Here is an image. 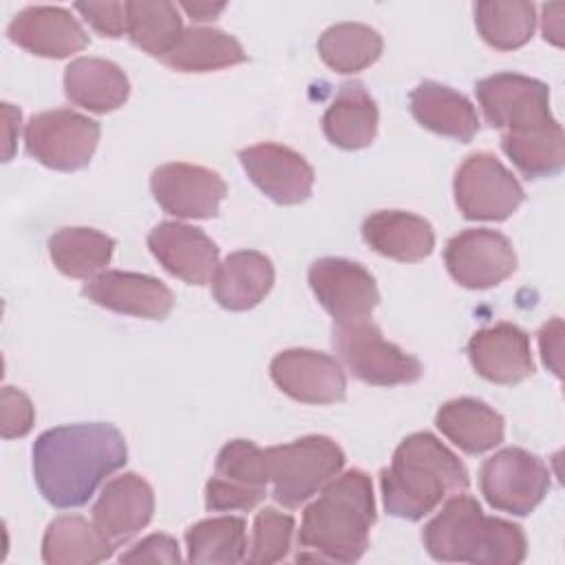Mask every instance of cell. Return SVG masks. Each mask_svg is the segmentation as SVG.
Wrapping results in <instances>:
<instances>
[{
  "instance_id": "1",
  "label": "cell",
  "mask_w": 565,
  "mask_h": 565,
  "mask_svg": "<svg viewBox=\"0 0 565 565\" xmlns=\"http://www.w3.org/2000/svg\"><path fill=\"white\" fill-rule=\"evenodd\" d=\"M33 481L60 510L86 505L97 488L126 466L124 435L106 422L66 424L44 430L31 448Z\"/></svg>"
},
{
  "instance_id": "2",
  "label": "cell",
  "mask_w": 565,
  "mask_h": 565,
  "mask_svg": "<svg viewBox=\"0 0 565 565\" xmlns=\"http://www.w3.org/2000/svg\"><path fill=\"white\" fill-rule=\"evenodd\" d=\"M470 475L461 459L433 433H413L399 441L391 466L380 472L384 510L404 521L430 514L450 492H463Z\"/></svg>"
},
{
  "instance_id": "3",
  "label": "cell",
  "mask_w": 565,
  "mask_h": 565,
  "mask_svg": "<svg viewBox=\"0 0 565 565\" xmlns=\"http://www.w3.org/2000/svg\"><path fill=\"white\" fill-rule=\"evenodd\" d=\"M375 523L371 477L358 468L333 477L302 512L298 545L311 550L313 561L355 563L369 547Z\"/></svg>"
},
{
  "instance_id": "4",
  "label": "cell",
  "mask_w": 565,
  "mask_h": 565,
  "mask_svg": "<svg viewBox=\"0 0 565 565\" xmlns=\"http://www.w3.org/2000/svg\"><path fill=\"white\" fill-rule=\"evenodd\" d=\"M422 543L441 563L519 565L527 554L521 525L486 516L475 497L459 492L424 525Z\"/></svg>"
},
{
  "instance_id": "5",
  "label": "cell",
  "mask_w": 565,
  "mask_h": 565,
  "mask_svg": "<svg viewBox=\"0 0 565 565\" xmlns=\"http://www.w3.org/2000/svg\"><path fill=\"white\" fill-rule=\"evenodd\" d=\"M271 497L282 508H300L344 468V450L324 435H307L265 448Z\"/></svg>"
},
{
  "instance_id": "6",
  "label": "cell",
  "mask_w": 565,
  "mask_h": 565,
  "mask_svg": "<svg viewBox=\"0 0 565 565\" xmlns=\"http://www.w3.org/2000/svg\"><path fill=\"white\" fill-rule=\"evenodd\" d=\"M331 344L353 377L373 386L413 384L424 369L417 358L388 342L373 320L333 324Z\"/></svg>"
},
{
  "instance_id": "7",
  "label": "cell",
  "mask_w": 565,
  "mask_h": 565,
  "mask_svg": "<svg viewBox=\"0 0 565 565\" xmlns=\"http://www.w3.org/2000/svg\"><path fill=\"white\" fill-rule=\"evenodd\" d=\"M99 135L102 128L95 119L71 108H53L29 119L24 148L29 157L51 170L75 172L90 163Z\"/></svg>"
},
{
  "instance_id": "8",
  "label": "cell",
  "mask_w": 565,
  "mask_h": 565,
  "mask_svg": "<svg viewBox=\"0 0 565 565\" xmlns=\"http://www.w3.org/2000/svg\"><path fill=\"white\" fill-rule=\"evenodd\" d=\"M550 470L532 452L508 446L488 457L479 470V490L490 508L527 516L550 490Z\"/></svg>"
},
{
  "instance_id": "9",
  "label": "cell",
  "mask_w": 565,
  "mask_h": 565,
  "mask_svg": "<svg viewBox=\"0 0 565 565\" xmlns=\"http://www.w3.org/2000/svg\"><path fill=\"white\" fill-rule=\"evenodd\" d=\"M452 192L468 221H505L525 199L519 179L492 152L468 154L455 172Z\"/></svg>"
},
{
  "instance_id": "10",
  "label": "cell",
  "mask_w": 565,
  "mask_h": 565,
  "mask_svg": "<svg viewBox=\"0 0 565 565\" xmlns=\"http://www.w3.org/2000/svg\"><path fill=\"white\" fill-rule=\"evenodd\" d=\"M267 486L265 448L249 439H232L216 455L214 475L205 483V508L207 512L254 510L267 497Z\"/></svg>"
},
{
  "instance_id": "11",
  "label": "cell",
  "mask_w": 565,
  "mask_h": 565,
  "mask_svg": "<svg viewBox=\"0 0 565 565\" xmlns=\"http://www.w3.org/2000/svg\"><path fill=\"white\" fill-rule=\"evenodd\" d=\"M309 287L320 307L333 318V324H353L371 320L380 291L371 271L349 258L324 256L309 265Z\"/></svg>"
},
{
  "instance_id": "12",
  "label": "cell",
  "mask_w": 565,
  "mask_h": 565,
  "mask_svg": "<svg viewBox=\"0 0 565 565\" xmlns=\"http://www.w3.org/2000/svg\"><path fill=\"white\" fill-rule=\"evenodd\" d=\"M486 121L501 132H523L554 119L545 82L521 73H494L475 86Z\"/></svg>"
},
{
  "instance_id": "13",
  "label": "cell",
  "mask_w": 565,
  "mask_h": 565,
  "mask_svg": "<svg viewBox=\"0 0 565 565\" xmlns=\"http://www.w3.org/2000/svg\"><path fill=\"white\" fill-rule=\"evenodd\" d=\"M444 263L450 278L466 289H490L516 271L512 241L488 227H470L446 243Z\"/></svg>"
},
{
  "instance_id": "14",
  "label": "cell",
  "mask_w": 565,
  "mask_h": 565,
  "mask_svg": "<svg viewBox=\"0 0 565 565\" xmlns=\"http://www.w3.org/2000/svg\"><path fill=\"white\" fill-rule=\"evenodd\" d=\"M150 192L159 207L177 218H212L218 214L227 185L205 166L172 161L152 170Z\"/></svg>"
},
{
  "instance_id": "15",
  "label": "cell",
  "mask_w": 565,
  "mask_h": 565,
  "mask_svg": "<svg viewBox=\"0 0 565 565\" xmlns=\"http://www.w3.org/2000/svg\"><path fill=\"white\" fill-rule=\"evenodd\" d=\"M271 382L302 404H335L347 397L342 364L322 351L285 349L269 364Z\"/></svg>"
},
{
  "instance_id": "16",
  "label": "cell",
  "mask_w": 565,
  "mask_h": 565,
  "mask_svg": "<svg viewBox=\"0 0 565 565\" xmlns=\"http://www.w3.org/2000/svg\"><path fill=\"white\" fill-rule=\"evenodd\" d=\"M249 181L278 205H298L311 196L316 172L307 159L289 146L265 141L238 150Z\"/></svg>"
},
{
  "instance_id": "17",
  "label": "cell",
  "mask_w": 565,
  "mask_h": 565,
  "mask_svg": "<svg viewBox=\"0 0 565 565\" xmlns=\"http://www.w3.org/2000/svg\"><path fill=\"white\" fill-rule=\"evenodd\" d=\"M148 247L159 265L188 285H207L218 267V245L201 230L179 221H163L148 234Z\"/></svg>"
},
{
  "instance_id": "18",
  "label": "cell",
  "mask_w": 565,
  "mask_h": 565,
  "mask_svg": "<svg viewBox=\"0 0 565 565\" xmlns=\"http://www.w3.org/2000/svg\"><path fill=\"white\" fill-rule=\"evenodd\" d=\"M82 294L108 311L146 320H163L174 305V296L163 280L121 269L102 271L84 285Z\"/></svg>"
},
{
  "instance_id": "19",
  "label": "cell",
  "mask_w": 565,
  "mask_h": 565,
  "mask_svg": "<svg viewBox=\"0 0 565 565\" xmlns=\"http://www.w3.org/2000/svg\"><path fill=\"white\" fill-rule=\"evenodd\" d=\"M152 514L154 490L137 472H124L108 479L90 508L93 523L115 547L137 536L152 521Z\"/></svg>"
},
{
  "instance_id": "20",
  "label": "cell",
  "mask_w": 565,
  "mask_h": 565,
  "mask_svg": "<svg viewBox=\"0 0 565 565\" xmlns=\"http://www.w3.org/2000/svg\"><path fill=\"white\" fill-rule=\"evenodd\" d=\"M7 35L20 49L49 60H64L88 46V35L64 7L33 4L15 13Z\"/></svg>"
},
{
  "instance_id": "21",
  "label": "cell",
  "mask_w": 565,
  "mask_h": 565,
  "mask_svg": "<svg viewBox=\"0 0 565 565\" xmlns=\"http://www.w3.org/2000/svg\"><path fill=\"white\" fill-rule=\"evenodd\" d=\"M468 360L475 373L492 384H519L534 373L530 335L512 322L475 331L468 340Z\"/></svg>"
},
{
  "instance_id": "22",
  "label": "cell",
  "mask_w": 565,
  "mask_h": 565,
  "mask_svg": "<svg viewBox=\"0 0 565 565\" xmlns=\"http://www.w3.org/2000/svg\"><path fill=\"white\" fill-rule=\"evenodd\" d=\"M364 243L393 260L417 263L433 254L435 230L433 225L413 212L404 210H380L362 223Z\"/></svg>"
},
{
  "instance_id": "23",
  "label": "cell",
  "mask_w": 565,
  "mask_h": 565,
  "mask_svg": "<svg viewBox=\"0 0 565 565\" xmlns=\"http://www.w3.org/2000/svg\"><path fill=\"white\" fill-rule=\"evenodd\" d=\"M408 104L415 121L435 135L466 143L479 132V115L472 102L446 84L433 79L419 82Z\"/></svg>"
},
{
  "instance_id": "24",
  "label": "cell",
  "mask_w": 565,
  "mask_h": 565,
  "mask_svg": "<svg viewBox=\"0 0 565 565\" xmlns=\"http://www.w3.org/2000/svg\"><path fill=\"white\" fill-rule=\"evenodd\" d=\"M274 265L256 249H241L218 263L212 278V296L227 311H247L265 300L274 287Z\"/></svg>"
},
{
  "instance_id": "25",
  "label": "cell",
  "mask_w": 565,
  "mask_h": 565,
  "mask_svg": "<svg viewBox=\"0 0 565 565\" xmlns=\"http://www.w3.org/2000/svg\"><path fill=\"white\" fill-rule=\"evenodd\" d=\"M64 93L71 104L106 115L126 104L130 82L121 66L104 57H77L64 68Z\"/></svg>"
},
{
  "instance_id": "26",
  "label": "cell",
  "mask_w": 565,
  "mask_h": 565,
  "mask_svg": "<svg viewBox=\"0 0 565 565\" xmlns=\"http://www.w3.org/2000/svg\"><path fill=\"white\" fill-rule=\"evenodd\" d=\"M435 426L441 435L468 455L497 448L505 435V419L477 397H457L439 406Z\"/></svg>"
},
{
  "instance_id": "27",
  "label": "cell",
  "mask_w": 565,
  "mask_h": 565,
  "mask_svg": "<svg viewBox=\"0 0 565 565\" xmlns=\"http://www.w3.org/2000/svg\"><path fill=\"white\" fill-rule=\"evenodd\" d=\"M377 104L362 82H344L322 115L324 137L342 150H360L377 135Z\"/></svg>"
},
{
  "instance_id": "28",
  "label": "cell",
  "mask_w": 565,
  "mask_h": 565,
  "mask_svg": "<svg viewBox=\"0 0 565 565\" xmlns=\"http://www.w3.org/2000/svg\"><path fill=\"white\" fill-rule=\"evenodd\" d=\"M113 552L110 539L79 514L53 519L42 536V561L46 565H93L110 558Z\"/></svg>"
},
{
  "instance_id": "29",
  "label": "cell",
  "mask_w": 565,
  "mask_h": 565,
  "mask_svg": "<svg viewBox=\"0 0 565 565\" xmlns=\"http://www.w3.org/2000/svg\"><path fill=\"white\" fill-rule=\"evenodd\" d=\"M247 60L241 42L216 26H188L177 44L161 57L179 73H210Z\"/></svg>"
},
{
  "instance_id": "30",
  "label": "cell",
  "mask_w": 565,
  "mask_h": 565,
  "mask_svg": "<svg viewBox=\"0 0 565 565\" xmlns=\"http://www.w3.org/2000/svg\"><path fill=\"white\" fill-rule=\"evenodd\" d=\"M115 238L93 227H60L49 238V256L57 271L77 280H93L110 263Z\"/></svg>"
},
{
  "instance_id": "31",
  "label": "cell",
  "mask_w": 565,
  "mask_h": 565,
  "mask_svg": "<svg viewBox=\"0 0 565 565\" xmlns=\"http://www.w3.org/2000/svg\"><path fill=\"white\" fill-rule=\"evenodd\" d=\"M501 148L525 179H547L565 166V135L556 119L523 130L503 132Z\"/></svg>"
},
{
  "instance_id": "32",
  "label": "cell",
  "mask_w": 565,
  "mask_h": 565,
  "mask_svg": "<svg viewBox=\"0 0 565 565\" xmlns=\"http://www.w3.org/2000/svg\"><path fill=\"white\" fill-rule=\"evenodd\" d=\"M183 20L179 7L168 0H128L126 35L152 57H163L181 38Z\"/></svg>"
},
{
  "instance_id": "33",
  "label": "cell",
  "mask_w": 565,
  "mask_h": 565,
  "mask_svg": "<svg viewBox=\"0 0 565 565\" xmlns=\"http://www.w3.org/2000/svg\"><path fill=\"white\" fill-rule=\"evenodd\" d=\"M475 26L497 51L525 46L536 29V7L525 0H483L475 4Z\"/></svg>"
},
{
  "instance_id": "34",
  "label": "cell",
  "mask_w": 565,
  "mask_h": 565,
  "mask_svg": "<svg viewBox=\"0 0 565 565\" xmlns=\"http://www.w3.org/2000/svg\"><path fill=\"white\" fill-rule=\"evenodd\" d=\"M382 35L362 22H338L318 38L320 60L335 73H358L382 55Z\"/></svg>"
},
{
  "instance_id": "35",
  "label": "cell",
  "mask_w": 565,
  "mask_h": 565,
  "mask_svg": "<svg viewBox=\"0 0 565 565\" xmlns=\"http://www.w3.org/2000/svg\"><path fill=\"white\" fill-rule=\"evenodd\" d=\"M190 563L234 565L247 558L245 521L241 516H212L185 530Z\"/></svg>"
},
{
  "instance_id": "36",
  "label": "cell",
  "mask_w": 565,
  "mask_h": 565,
  "mask_svg": "<svg viewBox=\"0 0 565 565\" xmlns=\"http://www.w3.org/2000/svg\"><path fill=\"white\" fill-rule=\"evenodd\" d=\"M294 530H296V521L291 514L280 512L276 508H263L254 516L252 543L245 561L256 565H269L287 558L291 550Z\"/></svg>"
},
{
  "instance_id": "37",
  "label": "cell",
  "mask_w": 565,
  "mask_h": 565,
  "mask_svg": "<svg viewBox=\"0 0 565 565\" xmlns=\"http://www.w3.org/2000/svg\"><path fill=\"white\" fill-rule=\"evenodd\" d=\"M2 437H24L35 422V411L26 393L15 386H2Z\"/></svg>"
},
{
  "instance_id": "38",
  "label": "cell",
  "mask_w": 565,
  "mask_h": 565,
  "mask_svg": "<svg viewBox=\"0 0 565 565\" xmlns=\"http://www.w3.org/2000/svg\"><path fill=\"white\" fill-rule=\"evenodd\" d=\"M75 11L104 38H121L126 33V2H77Z\"/></svg>"
},
{
  "instance_id": "39",
  "label": "cell",
  "mask_w": 565,
  "mask_h": 565,
  "mask_svg": "<svg viewBox=\"0 0 565 565\" xmlns=\"http://www.w3.org/2000/svg\"><path fill=\"white\" fill-rule=\"evenodd\" d=\"M121 563H181L179 543L170 534H150L119 556Z\"/></svg>"
},
{
  "instance_id": "40",
  "label": "cell",
  "mask_w": 565,
  "mask_h": 565,
  "mask_svg": "<svg viewBox=\"0 0 565 565\" xmlns=\"http://www.w3.org/2000/svg\"><path fill=\"white\" fill-rule=\"evenodd\" d=\"M561 335H563L561 318H552L539 331V347H541L543 362L554 371L556 377H561Z\"/></svg>"
},
{
  "instance_id": "41",
  "label": "cell",
  "mask_w": 565,
  "mask_h": 565,
  "mask_svg": "<svg viewBox=\"0 0 565 565\" xmlns=\"http://www.w3.org/2000/svg\"><path fill=\"white\" fill-rule=\"evenodd\" d=\"M179 7H181L194 22L214 20V18L225 9L223 2H218V4H212V2H179Z\"/></svg>"
}]
</instances>
